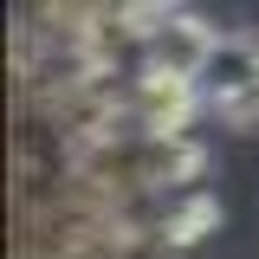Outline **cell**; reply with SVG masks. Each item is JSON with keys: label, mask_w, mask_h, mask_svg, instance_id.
I'll use <instances>...</instances> for the list:
<instances>
[{"label": "cell", "mask_w": 259, "mask_h": 259, "mask_svg": "<svg viewBox=\"0 0 259 259\" xmlns=\"http://www.w3.org/2000/svg\"><path fill=\"white\" fill-rule=\"evenodd\" d=\"M214 46H221V32L207 26V20H194V13H168V20L149 26V39H143V65L201 84V71H207V59H214Z\"/></svg>", "instance_id": "2"}, {"label": "cell", "mask_w": 259, "mask_h": 259, "mask_svg": "<svg viewBox=\"0 0 259 259\" xmlns=\"http://www.w3.org/2000/svg\"><path fill=\"white\" fill-rule=\"evenodd\" d=\"M214 117H221L227 130H253V123H259V91H246V97H233V104H221Z\"/></svg>", "instance_id": "5"}, {"label": "cell", "mask_w": 259, "mask_h": 259, "mask_svg": "<svg viewBox=\"0 0 259 259\" xmlns=\"http://www.w3.org/2000/svg\"><path fill=\"white\" fill-rule=\"evenodd\" d=\"M259 91V39L246 32H221V46H214V59L201 71V97H207V110H221L233 97Z\"/></svg>", "instance_id": "4"}, {"label": "cell", "mask_w": 259, "mask_h": 259, "mask_svg": "<svg viewBox=\"0 0 259 259\" xmlns=\"http://www.w3.org/2000/svg\"><path fill=\"white\" fill-rule=\"evenodd\" d=\"M207 110V97L194 78H168V71H136L130 78V123L149 136H188V123Z\"/></svg>", "instance_id": "1"}, {"label": "cell", "mask_w": 259, "mask_h": 259, "mask_svg": "<svg viewBox=\"0 0 259 259\" xmlns=\"http://www.w3.org/2000/svg\"><path fill=\"white\" fill-rule=\"evenodd\" d=\"M207 233H221V201L214 194H168V201H156L149 207V240H156L162 253H182V246H201Z\"/></svg>", "instance_id": "3"}]
</instances>
